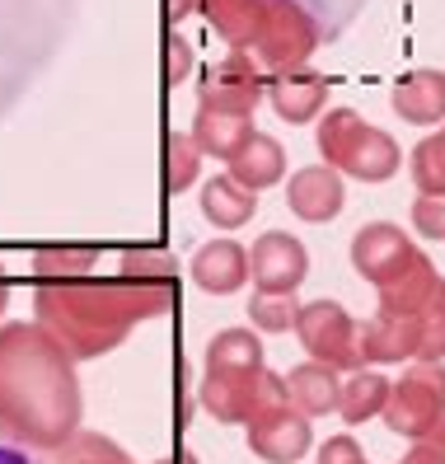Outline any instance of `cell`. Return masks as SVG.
<instances>
[{"instance_id":"5bb4252c","label":"cell","mask_w":445,"mask_h":464,"mask_svg":"<svg viewBox=\"0 0 445 464\" xmlns=\"http://www.w3.org/2000/svg\"><path fill=\"white\" fill-rule=\"evenodd\" d=\"M389 103L394 113L412 127H436L445 118V71H408L394 90H389Z\"/></svg>"},{"instance_id":"8fae6325","label":"cell","mask_w":445,"mask_h":464,"mask_svg":"<svg viewBox=\"0 0 445 464\" xmlns=\"http://www.w3.org/2000/svg\"><path fill=\"white\" fill-rule=\"evenodd\" d=\"M267 103L276 108V118L291 122V127H305L324 118V103H328V80L314 75V71H282L267 80Z\"/></svg>"},{"instance_id":"4dcf8cb0","label":"cell","mask_w":445,"mask_h":464,"mask_svg":"<svg viewBox=\"0 0 445 464\" xmlns=\"http://www.w3.org/2000/svg\"><path fill=\"white\" fill-rule=\"evenodd\" d=\"M399 464H445V455H440L431 441H412V450H408Z\"/></svg>"},{"instance_id":"cb8c5ba5","label":"cell","mask_w":445,"mask_h":464,"mask_svg":"<svg viewBox=\"0 0 445 464\" xmlns=\"http://www.w3.org/2000/svg\"><path fill=\"white\" fill-rule=\"evenodd\" d=\"M412 319H417V362H440L445 357V277L436 282L431 300Z\"/></svg>"},{"instance_id":"6da1fadb","label":"cell","mask_w":445,"mask_h":464,"mask_svg":"<svg viewBox=\"0 0 445 464\" xmlns=\"http://www.w3.org/2000/svg\"><path fill=\"white\" fill-rule=\"evenodd\" d=\"M319 155L324 165H333L343 179H361V183H384L394 179L403 165V150L389 131L371 127L356 108H328L319 118Z\"/></svg>"},{"instance_id":"d4e9b609","label":"cell","mask_w":445,"mask_h":464,"mask_svg":"<svg viewBox=\"0 0 445 464\" xmlns=\"http://www.w3.org/2000/svg\"><path fill=\"white\" fill-rule=\"evenodd\" d=\"M408 169H412L417 193H445V136L440 131L422 136V141L412 146Z\"/></svg>"},{"instance_id":"ffe728a7","label":"cell","mask_w":445,"mask_h":464,"mask_svg":"<svg viewBox=\"0 0 445 464\" xmlns=\"http://www.w3.org/2000/svg\"><path fill=\"white\" fill-rule=\"evenodd\" d=\"M263 10H267V0H202V14L207 24L226 38L230 47H254L258 38V24H263Z\"/></svg>"},{"instance_id":"4fadbf2b","label":"cell","mask_w":445,"mask_h":464,"mask_svg":"<svg viewBox=\"0 0 445 464\" xmlns=\"http://www.w3.org/2000/svg\"><path fill=\"white\" fill-rule=\"evenodd\" d=\"M417 357V319L412 314H394L380 310L361 324V362L371 366H394Z\"/></svg>"},{"instance_id":"d6986e66","label":"cell","mask_w":445,"mask_h":464,"mask_svg":"<svg viewBox=\"0 0 445 464\" xmlns=\"http://www.w3.org/2000/svg\"><path fill=\"white\" fill-rule=\"evenodd\" d=\"M282 174H286V150H282V141H272L263 131H254V141L230 160V179H239L244 188H254V193L282 183Z\"/></svg>"},{"instance_id":"9c48e42d","label":"cell","mask_w":445,"mask_h":464,"mask_svg":"<svg viewBox=\"0 0 445 464\" xmlns=\"http://www.w3.org/2000/svg\"><path fill=\"white\" fill-rule=\"evenodd\" d=\"M286 207H291V216H300V221L324 226L347 207V183L333 165H305L286 183Z\"/></svg>"},{"instance_id":"e0dca14e","label":"cell","mask_w":445,"mask_h":464,"mask_svg":"<svg viewBox=\"0 0 445 464\" xmlns=\"http://www.w3.org/2000/svg\"><path fill=\"white\" fill-rule=\"evenodd\" d=\"M192 141L202 146V155L230 160L254 141V122L248 113H220V108H198V122H192Z\"/></svg>"},{"instance_id":"f546056e","label":"cell","mask_w":445,"mask_h":464,"mask_svg":"<svg viewBox=\"0 0 445 464\" xmlns=\"http://www.w3.org/2000/svg\"><path fill=\"white\" fill-rule=\"evenodd\" d=\"M0 464H38V455L29 446L10 441V436H0Z\"/></svg>"},{"instance_id":"83f0119b","label":"cell","mask_w":445,"mask_h":464,"mask_svg":"<svg viewBox=\"0 0 445 464\" xmlns=\"http://www.w3.org/2000/svg\"><path fill=\"white\" fill-rule=\"evenodd\" d=\"M188 71H192V47H188V38H179V29H174L169 38H164V80H174V85H179Z\"/></svg>"},{"instance_id":"484cf974","label":"cell","mask_w":445,"mask_h":464,"mask_svg":"<svg viewBox=\"0 0 445 464\" xmlns=\"http://www.w3.org/2000/svg\"><path fill=\"white\" fill-rule=\"evenodd\" d=\"M198 169H202V146L192 141V136L174 131L169 141H164V188L183 193V188L198 179Z\"/></svg>"},{"instance_id":"277c9868","label":"cell","mask_w":445,"mask_h":464,"mask_svg":"<svg viewBox=\"0 0 445 464\" xmlns=\"http://www.w3.org/2000/svg\"><path fill=\"white\" fill-rule=\"evenodd\" d=\"M295 338H300V347L310 352L314 362H324L333 371L366 366L361 362V324L338 305V300H310V305H300Z\"/></svg>"},{"instance_id":"9a60e30c","label":"cell","mask_w":445,"mask_h":464,"mask_svg":"<svg viewBox=\"0 0 445 464\" xmlns=\"http://www.w3.org/2000/svg\"><path fill=\"white\" fill-rule=\"evenodd\" d=\"M338 394H343V371H333L324 362H305L291 366L286 375V399L291 408H300L305 418H324V413H338Z\"/></svg>"},{"instance_id":"1f68e13d","label":"cell","mask_w":445,"mask_h":464,"mask_svg":"<svg viewBox=\"0 0 445 464\" xmlns=\"http://www.w3.org/2000/svg\"><path fill=\"white\" fill-rule=\"evenodd\" d=\"M164 10H169V24H179V19H188L192 10H202V0H169Z\"/></svg>"},{"instance_id":"52a82bcc","label":"cell","mask_w":445,"mask_h":464,"mask_svg":"<svg viewBox=\"0 0 445 464\" xmlns=\"http://www.w3.org/2000/svg\"><path fill=\"white\" fill-rule=\"evenodd\" d=\"M310 441H314L310 418L291 403H267L248 418V450L267 464H295L310 450Z\"/></svg>"},{"instance_id":"5b68a950","label":"cell","mask_w":445,"mask_h":464,"mask_svg":"<svg viewBox=\"0 0 445 464\" xmlns=\"http://www.w3.org/2000/svg\"><path fill=\"white\" fill-rule=\"evenodd\" d=\"M417 258H422V249H417L408 239V230L394 226V221H371L352 239V267H356V277L371 282V286H389Z\"/></svg>"},{"instance_id":"30bf717a","label":"cell","mask_w":445,"mask_h":464,"mask_svg":"<svg viewBox=\"0 0 445 464\" xmlns=\"http://www.w3.org/2000/svg\"><path fill=\"white\" fill-rule=\"evenodd\" d=\"M263 399V371H207L198 403L216 422H248Z\"/></svg>"},{"instance_id":"ac0fdd59","label":"cell","mask_w":445,"mask_h":464,"mask_svg":"<svg viewBox=\"0 0 445 464\" xmlns=\"http://www.w3.org/2000/svg\"><path fill=\"white\" fill-rule=\"evenodd\" d=\"M389 390H394V380L380 375L375 366H356L343 375V394H338V413L343 422H366V418H380L384 403H389Z\"/></svg>"},{"instance_id":"7c38bea8","label":"cell","mask_w":445,"mask_h":464,"mask_svg":"<svg viewBox=\"0 0 445 464\" xmlns=\"http://www.w3.org/2000/svg\"><path fill=\"white\" fill-rule=\"evenodd\" d=\"M192 282H198L207 295H235L254 272H248V249L235 239H211L192 254Z\"/></svg>"},{"instance_id":"44dd1931","label":"cell","mask_w":445,"mask_h":464,"mask_svg":"<svg viewBox=\"0 0 445 464\" xmlns=\"http://www.w3.org/2000/svg\"><path fill=\"white\" fill-rule=\"evenodd\" d=\"M436 282H440V272L431 267V258L422 254L408 272H399L389 286H380V310H394V314H417L431 300V291H436Z\"/></svg>"},{"instance_id":"603a6c76","label":"cell","mask_w":445,"mask_h":464,"mask_svg":"<svg viewBox=\"0 0 445 464\" xmlns=\"http://www.w3.org/2000/svg\"><path fill=\"white\" fill-rule=\"evenodd\" d=\"M248 319H254L258 334H286L300 319V300H295V291H254Z\"/></svg>"},{"instance_id":"ba28073f","label":"cell","mask_w":445,"mask_h":464,"mask_svg":"<svg viewBox=\"0 0 445 464\" xmlns=\"http://www.w3.org/2000/svg\"><path fill=\"white\" fill-rule=\"evenodd\" d=\"M248 272H254V291H295L310 277V254H305V244L295 235L267 230V235L254 239Z\"/></svg>"},{"instance_id":"7a4b0ae2","label":"cell","mask_w":445,"mask_h":464,"mask_svg":"<svg viewBox=\"0 0 445 464\" xmlns=\"http://www.w3.org/2000/svg\"><path fill=\"white\" fill-rule=\"evenodd\" d=\"M324 38V24L305 0H267L258 38H254V57L263 71L282 75V71H305V62L314 57V47Z\"/></svg>"},{"instance_id":"f1b7e54d","label":"cell","mask_w":445,"mask_h":464,"mask_svg":"<svg viewBox=\"0 0 445 464\" xmlns=\"http://www.w3.org/2000/svg\"><path fill=\"white\" fill-rule=\"evenodd\" d=\"M319 464H356V459H366L361 455V446H356V436H328V441L319 446V455H314Z\"/></svg>"},{"instance_id":"d6a6232c","label":"cell","mask_w":445,"mask_h":464,"mask_svg":"<svg viewBox=\"0 0 445 464\" xmlns=\"http://www.w3.org/2000/svg\"><path fill=\"white\" fill-rule=\"evenodd\" d=\"M422 441H431V446H436V450L445 455V418H440V422H436V427H431V431L422 436Z\"/></svg>"},{"instance_id":"3957f363","label":"cell","mask_w":445,"mask_h":464,"mask_svg":"<svg viewBox=\"0 0 445 464\" xmlns=\"http://www.w3.org/2000/svg\"><path fill=\"white\" fill-rule=\"evenodd\" d=\"M384 427L394 436H422L445 418V366L440 362H417L412 371H403V380H394L389 390V403H384Z\"/></svg>"},{"instance_id":"836d02e7","label":"cell","mask_w":445,"mask_h":464,"mask_svg":"<svg viewBox=\"0 0 445 464\" xmlns=\"http://www.w3.org/2000/svg\"><path fill=\"white\" fill-rule=\"evenodd\" d=\"M356 464H366V459H356Z\"/></svg>"},{"instance_id":"8992f818","label":"cell","mask_w":445,"mask_h":464,"mask_svg":"<svg viewBox=\"0 0 445 464\" xmlns=\"http://www.w3.org/2000/svg\"><path fill=\"white\" fill-rule=\"evenodd\" d=\"M263 94H267V85H263L258 62L248 57L244 47H230L226 57L207 71L202 90H198V108H220V113H254Z\"/></svg>"},{"instance_id":"4316f807","label":"cell","mask_w":445,"mask_h":464,"mask_svg":"<svg viewBox=\"0 0 445 464\" xmlns=\"http://www.w3.org/2000/svg\"><path fill=\"white\" fill-rule=\"evenodd\" d=\"M412 230L422 239H440L445 244V193H422L412 202Z\"/></svg>"},{"instance_id":"e575fe53","label":"cell","mask_w":445,"mask_h":464,"mask_svg":"<svg viewBox=\"0 0 445 464\" xmlns=\"http://www.w3.org/2000/svg\"><path fill=\"white\" fill-rule=\"evenodd\" d=\"M440 136H445V127H440Z\"/></svg>"},{"instance_id":"7402d4cb","label":"cell","mask_w":445,"mask_h":464,"mask_svg":"<svg viewBox=\"0 0 445 464\" xmlns=\"http://www.w3.org/2000/svg\"><path fill=\"white\" fill-rule=\"evenodd\" d=\"M202 362L207 371H263V343L254 329H220Z\"/></svg>"},{"instance_id":"2e32d148","label":"cell","mask_w":445,"mask_h":464,"mask_svg":"<svg viewBox=\"0 0 445 464\" xmlns=\"http://www.w3.org/2000/svg\"><path fill=\"white\" fill-rule=\"evenodd\" d=\"M198 202H202V216L216 230H239V226L254 221V211H258V193H254V188H244L239 179H230V169L207 179Z\"/></svg>"}]
</instances>
